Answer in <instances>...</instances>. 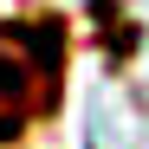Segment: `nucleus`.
Instances as JSON below:
<instances>
[{"instance_id": "f257e3e1", "label": "nucleus", "mask_w": 149, "mask_h": 149, "mask_svg": "<svg viewBox=\"0 0 149 149\" xmlns=\"http://www.w3.org/2000/svg\"><path fill=\"white\" fill-rule=\"evenodd\" d=\"M65 33L58 19H0V143L52 110Z\"/></svg>"}]
</instances>
